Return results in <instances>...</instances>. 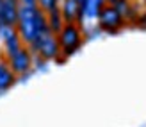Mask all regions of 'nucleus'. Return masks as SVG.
<instances>
[{"label": "nucleus", "instance_id": "1", "mask_svg": "<svg viewBox=\"0 0 146 127\" xmlns=\"http://www.w3.org/2000/svg\"><path fill=\"white\" fill-rule=\"evenodd\" d=\"M45 31H48L46 14L43 13L38 5H36V7L20 5L16 32L21 38V41H23L25 47H29L31 43H34Z\"/></svg>", "mask_w": 146, "mask_h": 127}, {"label": "nucleus", "instance_id": "2", "mask_svg": "<svg viewBox=\"0 0 146 127\" xmlns=\"http://www.w3.org/2000/svg\"><path fill=\"white\" fill-rule=\"evenodd\" d=\"M55 36H57V41H59V47H61V56L64 59L77 54L86 41L84 29L77 24H64L61 32Z\"/></svg>", "mask_w": 146, "mask_h": 127}, {"label": "nucleus", "instance_id": "3", "mask_svg": "<svg viewBox=\"0 0 146 127\" xmlns=\"http://www.w3.org/2000/svg\"><path fill=\"white\" fill-rule=\"evenodd\" d=\"M27 48L31 50L32 56H39L46 63L55 61L57 57H61V47H59V41H57V36L50 29L45 31L34 43L29 45Z\"/></svg>", "mask_w": 146, "mask_h": 127}, {"label": "nucleus", "instance_id": "4", "mask_svg": "<svg viewBox=\"0 0 146 127\" xmlns=\"http://www.w3.org/2000/svg\"><path fill=\"white\" fill-rule=\"evenodd\" d=\"M96 27L98 31L107 32V34H118L123 27H127V22L123 20V16L114 9L112 5H105L100 11L98 18H96Z\"/></svg>", "mask_w": 146, "mask_h": 127}, {"label": "nucleus", "instance_id": "5", "mask_svg": "<svg viewBox=\"0 0 146 127\" xmlns=\"http://www.w3.org/2000/svg\"><path fill=\"white\" fill-rule=\"evenodd\" d=\"M5 61H7V66L11 68V72L18 79L27 75V73H32V54L27 47H23L20 52H16L13 57L5 59Z\"/></svg>", "mask_w": 146, "mask_h": 127}, {"label": "nucleus", "instance_id": "6", "mask_svg": "<svg viewBox=\"0 0 146 127\" xmlns=\"http://www.w3.org/2000/svg\"><path fill=\"white\" fill-rule=\"evenodd\" d=\"M18 11H20V0H2L0 25L16 27V24H18Z\"/></svg>", "mask_w": 146, "mask_h": 127}, {"label": "nucleus", "instance_id": "7", "mask_svg": "<svg viewBox=\"0 0 146 127\" xmlns=\"http://www.w3.org/2000/svg\"><path fill=\"white\" fill-rule=\"evenodd\" d=\"M107 5L105 0H82L80 11L84 14V22H96L100 11Z\"/></svg>", "mask_w": 146, "mask_h": 127}, {"label": "nucleus", "instance_id": "8", "mask_svg": "<svg viewBox=\"0 0 146 127\" xmlns=\"http://www.w3.org/2000/svg\"><path fill=\"white\" fill-rule=\"evenodd\" d=\"M59 11L62 14L64 24H77L80 2L78 0H59Z\"/></svg>", "mask_w": 146, "mask_h": 127}, {"label": "nucleus", "instance_id": "9", "mask_svg": "<svg viewBox=\"0 0 146 127\" xmlns=\"http://www.w3.org/2000/svg\"><path fill=\"white\" fill-rule=\"evenodd\" d=\"M16 83H18V77L7 66V61L5 59H0V93L7 91V89L13 88Z\"/></svg>", "mask_w": 146, "mask_h": 127}, {"label": "nucleus", "instance_id": "10", "mask_svg": "<svg viewBox=\"0 0 146 127\" xmlns=\"http://www.w3.org/2000/svg\"><path fill=\"white\" fill-rule=\"evenodd\" d=\"M23 47H25V45H23V41H21V38H20L18 32H16L14 36H11L7 41L2 43V56H4V59L13 57L16 52H20Z\"/></svg>", "mask_w": 146, "mask_h": 127}, {"label": "nucleus", "instance_id": "11", "mask_svg": "<svg viewBox=\"0 0 146 127\" xmlns=\"http://www.w3.org/2000/svg\"><path fill=\"white\" fill-rule=\"evenodd\" d=\"M46 24H48V29L54 34H59L61 32V29L64 27V20H62V14L59 11V7H55L54 11L46 13Z\"/></svg>", "mask_w": 146, "mask_h": 127}, {"label": "nucleus", "instance_id": "12", "mask_svg": "<svg viewBox=\"0 0 146 127\" xmlns=\"http://www.w3.org/2000/svg\"><path fill=\"white\" fill-rule=\"evenodd\" d=\"M111 5L121 14L123 20H125V18H127V14L130 13V9H132V0H116V2L111 4Z\"/></svg>", "mask_w": 146, "mask_h": 127}, {"label": "nucleus", "instance_id": "13", "mask_svg": "<svg viewBox=\"0 0 146 127\" xmlns=\"http://www.w3.org/2000/svg\"><path fill=\"white\" fill-rule=\"evenodd\" d=\"M36 4H38V7L46 14L50 11H54L55 7H59V0H36Z\"/></svg>", "mask_w": 146, "mask_h": 127}, {"label": "nucleus", "instance_id": "14", "mask_svg": "<svg viewBox=\"0 0 146 127\" xmlns=\"http://www.w3.org/2000/svg\"><path fill=\"white\" fill-rule=\"evenodd\" d=\"M137 29H143V31H146V11L144 13H139V16H137L135 24H134Z\"/></svg>", "mask_w": 146, "mask_h": 127}, {"label": "nucleus", "instance_id": "15", "mask_svg": "<svg viewBox=\"0 0 146 127\" xmlns=\"http://www.w3.org/2000/svg\"><path fill=\"white\" fill-rule=\"evenodd\" d=\"M20 5H25V7H36V0H20Z\"/></svg>", "mask_w": 146, "mask_h": 127}, {"label": "nucleus", "instance_id": "16", "mask_svg": "<svg viewBox=\"0 0 146 127\" xmlns=\"http://www.w3.org/2000/svg\"><path fill=\"white\" fill-rule=\"evenodd\" d=\"M105 2H107L109 5H111V4H114V2H116V0H105Z\"/></svg>", "mask_w": 146, "mask_h": 127}, {"label": "nucleus", "instance_id": "17", "mask_svg": "<svg viewBox=\"0 0 146 127\" xmlns=\"http://www.w3.org/2000/svg\"><path fill=\"white\" fill-rule=\"evenodd\" d=\"M0 9H2V0H0Z\"/></svg>", "mask_w": 146, "mask_h": 127}, {"label": "nucleus", "instance_id": "18", "mask_svg": "<svg viewBox=\"0 0 146 127\" xmlns=\"http://www.w3.org/2000/svg\"><path fill=\"white\" fill-rule=\"evenodd\" d=\"M78 2H82V0H78Z\"/></svg>", "mask_w": 146, "mask_h": 127}]
</instances>
